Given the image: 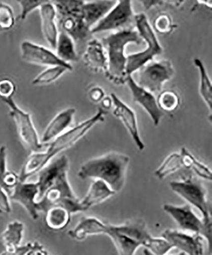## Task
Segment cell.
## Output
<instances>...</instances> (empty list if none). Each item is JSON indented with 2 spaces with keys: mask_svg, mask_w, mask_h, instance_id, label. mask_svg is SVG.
I'll return each instance as SVG.
<instances>
[{
  "mask_svg": "<svg viewBox=\"0 0 212 255\" xmlns=\"http://www.w3.org/2000/svg\"><path fill=\"white\" fill-rule=\"evenodd\" d=\"M129 161V157L126 154L108 152L86 161L80 168L78 176L82 179L104 181L116 193L124 187Z\"/></svg>",
  "mask_w": 212,
  "mask_h": 255,
  "instance_id": "1",
  "label": "cell"
},
{
  "mask_svg": "<svg viewBox=\"0 0 212 255\" xmlns=\"http://www.w3.org/2000/svg\"><path fill=\"white\" fill-rule=\"evenodd\" d=\"M143 39L137 31L124 29L111 33L102 38L101 41L105 51L106 52V76L114 83H124L127 77L126 73L127 57L124 51L129 44L141 45Z\"/></svg>",
  "mask_w": 212,
  "mask_h": 255,
  "instance_id": "2",
  "label": "cell"
},
{
  "mask_svg": "<svg viewBox=\"0 0 212 255\" xmlns=\"http://www.w3.org/2000/svg\"><path fill=\"white\" fill-rule=\"evenodd\" d=\"M135 26L141 38L147 43V47L143 52L130 54L127 56V76H131L133 72L140 69L150 61H153L154 56L159 55L163 52V49L156 34L145 14L140 13L135 15Z\"/></svg>",
  "mask_w": 212,
  "mask_h": 255,
  "instance_id": "3",
  "label": "cell"
},
{
  "mask_svg": "<svg viewBox=\"0 0 212 255\" xmlns=\"http://www.w3.org/2000/svg\"><path fill=\"white\" fill-rule=\"evenodd\" d=\"M170 186L173 192L200 211L205 223L212 224L211 206L207 199V191L202 181L190 175L179 181L171 182Z\"/></svg>",
  "mask_w": 212,
  "mask_h": 255,
  "instance_id": "4",
  "label": "cell"
},
{
  "mask_svg": "<svg viewBox=\"0 0 212 255\" xmlns=\"http://www.w3.org/2000/svg\"><path fill=\"white\" fill-rule=\"evenodd\" d=\"M55 6L57 19L62 31L75 41L86 38L91 31L84 23L81 12L82 1H52Z\"/></svg>",
  "mask_w": 212,
  "mask_h": 255,
  "instance_id": "5",
  "label": "cell"
},
{
  "mask_svg": "<svg viewBox=\"0 0 212 255\" xmlns=\"http://www.w3.org/2000/svg\"><path fill=\"white\" fill-rule=\"evenodd\" d=\"M163 210L177 223L182 231L190 232L202 236L208 244L209 251L212 253V224H208L196 215L192 207L188 204L176 206L163 205Z\"/></svg>",
  "mask_w": 212,
  "mask_h": 255,
  "instance_id": "6",
  "label": "cell"
},
{
  "mask_svg": "<svg viewBox=\"0 0 212 255\" xmlns=\"http://www.w3.org/2000/svg\"><path fill=\"white\" fill-rule=\"evenodd\" d=\"M106 112L104 109L99 108L97 113L90 119L84 121L72 128L67 129L52 140L45 151H43L45 157L49 161H51L61 152L72 147L79 140H81L96 124L104 122L105 115Z\"/></svg>",
  "mask_w": 212,
  "mask_h": 255,
  "instance_id": "7",
  "label": "cell"
},
{
  "mask_svg": "<svg viewBox=\"0 0 212 255\" xmlns=\"http://www.w3.org/2000/svg\"><path fill=\"white\" fill-rule=\"evenodd\" d=\"M10 109V115L14 121L18 134L25 147L32 152L42 151L43 145L29 113L20 109L12 98L2 100Z\"/></svg>",
  "mask_w": 212,
  "mask_h": 255,
  "instance_id": "8",
  "label": "cell"
},
{
  "mask_svg": "<svg viewBox=\"0 0 212 255\" xmlns=\"http://www.w3.org/2000/svg\"><path fill=\"white\" fill-rule=\"evenodd\" d=\"M174 68L169 60L150 61L139 69L138 86L152 94L160 93L165 82L174 75Z\"/></svg>",
  "mask_w": 212,
  "mask_h": 255,
  "instance_id": "9",
  "label": "cell"
},
{
  "mask_svg": "<svg viewBox=\"0 0 212 255\" xmlns=\"http://www.w3.org/2000/svg\"><path fill=\"white\" fill-rule=\"evenodd\" d=\"M135 26V15L129 0L117 1L112 9L94 28L91 29V33L100 32L124 29H133Z\"/></svg>",
  "mask_w": 212,
  "mask_h": 255,
  "instance_id": "10",
  "label": "cell"
},
{
  "mask_svg": "<svg viewBox=\"0 0 212 255\" xmlns=\"http://www.w3.org/2000/svg\"><path fill=\"white\" fill-rule=\"evenodd\" d=\"M20 51L22 60L27 63L47 67L59 66L67 68L68 71L73 69L71 64L61 60L55 52L29 41H24L21 43Z\"/></svg>",
  "mask_w": 212,
  "mask_h": 255,
  "instance_id": "11",
  "label": "cell"
},
{
  "mask_svg": "<svg viewBox=\"0 0 212 255\" xmlns=\"http://www.w3.org/2000/svg\"><path fill=\"white\" fill-rule=\"evenodd\" d=\"M173 248H177L188 255H204V241L202 236L189 234L187 232L174 229H166L161 234Z\"/></svg>",
  "mask_w": 212,
  "mask_h": 255,
  "instance_id": "12",
  "label": "cell"
},
{
  "mask_svg": "<svg viewBox=\"0 0 212 255\" xmlns=\"http://www.w3.org/2000/svg\"><path fill=\"white\" fill-rule=\"evenodd\" d=\"M9 197L23 207L32 219L36 220L39 217V190L36 182H19L11 191Z\"/></svg>",
  "mask_w": 212,
  "mask_h": 255,
  "instance_id": "13",
  "label": "cell"
},
{
  "mask_svg": "<svg viewBox=\"0 0 212 255\" xmlns=\"http://www.w3.org/2000/svg\"><path fill=\"white\" fill-rule=\"evenodd\" d=\"M125 83L129 86L133 102L140 105L149 114L155 126H158L165 114L159 109L154 94L138 86L131 76H127Z\"/></svg>",
  "mask_w": 212,
  "mask_h": 255,
  "instance_id": "14",
  "label": "cell"
},
{
  "mask_svg": "<svg viewBox=\"0 0 212 255\" xmlns=\"http://www.w3.org/2000/svg\"><path fill=\"white\" fill-rule=\"evenodd\" d=\"M70 168V161L67 156H61L56 159H52L38 173L37 184L39 190V198L51 187L63 175L68 174Z\"/></svg>",
  "mask_w": 212,
  "mask_h": 255,
  "instance_id": "15",
  "label": "cell"
},
{
  "mask_svg": "<svg viewBox=\"0 0 212 255\" xmlns=\"http://www.w3.org/2000/svg\"><path fill=\"white\" fill-rule=\"evenodd\" d=\"M110 97L114 106L113 115L121 120L136 147L140 151H143L145 149V144L139 133L138 122L135 113L114 93H111Z\"/></svg>",
  "mask_w": 212,
  "mask_h": 255,
  "instance_id": "16",
  "label": "cell"
},
{
  "mask_svg": "<svg viewBox=\"0 0 212 255\" xmlns=\"http://www.w3.org/2000/svg\"><path fill=\"white\" fill-rule=\"evenodd\" d=\"M39 12L43 35L50 46L55 49L59 34L55 6L52 1H44Z\"/></svg>",
  "mask_w": 212,
  "mask_h": 255,
  "instance_id": "17",
  "label": "cell"
},
{
  "mask_svg": "<svg viewBox=\"0 0 212 255\" xmlns=\"http://www.w3.org/2000/svg\"><path fill=\"white\" fill-rule=\"evenodd\" d=\"M117 2L110 0L83 1L81 12L87 28L91 31V27L97 24L110 12Z\"/></svg>",
  "mask_w": 212,
  "mask_h": 255,
  "instance_id": "18",
  "label": "cell"
},
{
  "mask_svg": "<svg viewBox=\"0 0 212 255\" xmlns=\"http://www.w3.org/2000/svg\"><path fill=\"white\" fill-rule=\"evenodd\" d=\"M100 234L108 236L117 250L118 255H134L140 243L118 231L115 225L103 222Z\"/></svg>",
  "mask_w": 212,
  "mask_h": 255,
  "instance_id": "19",
  "label": "cell"
},
{
  "mask_svg": "<svg viewBox=\"0 0 212 255\" xmlns=\"http://www.w3.org/2000/svg\"><path fill=\"white\" fill-rule=\"evenodd\" d=\"M76 110L74 108L65 109L59 113L47 125L42 135L41 142L49 143L67 130L74 120Z\"/></svg>",
  "mask_w": 212,
  "mask_h": 255,
  "instance_id": "20",
  "label": "cell"
},
{
  "mask_svg": "<svg viewBox=\"0 0 212 255\" xmlns=\"http://www.w3.org/2000/svg\"><path fill=\"white\" fill-rule=\"evenodd\" d=\"M115 195V193L104 181L94 179L85 197L80 200V203L84 211H86L91 207L102 204Z\"/></svg>",
  "mask_w": 212,
  "mask_h": 255,
  "instance_id": "21",
  "label": "cell"
},
{
  "mask_svg": "<svg viewBox=\"0 0 212 255\" xmlns=\"http://www.w3.org/2000/svg\"><path fill=\"white\" fill-rule=\"evenodd\" d=\"M84 60L87 66L93 70L102 69L107 71V57L101 42L93 40L89 42Z\"/></svg>",
  "mask_w": 212,
  "mask_h": 255,
  "instance_id": "22",
  "label": "cell"
},
{
  "mask_svg": "<svg viewBox=\"0 0 212 255\" xmlns=\"http://www.w3.org/2000/svg\"><path fill=\"white\" fill-rule=\"evenodd\" d=\"M45 213V224L49 229L54 231L65 229L72 220V215L65 207L59 205L50 207Z\"/></svg>",
  "mask_w": 212,
  "mask_h": 255,
  "instance_id": "23",
  "label": "cell"
},
{
  "mask_svg": "<svg viewBox=\"0 0 212 255\" xmlns=\"http://www.w3.org/2000/svg\"><path fill=\"white\" fill-rule=\"evenodd\" d=\"M24 225L19 221L10 222L0 234V243L5 250H11L20 246L23 238Z\"/></svg>",
  "mask_w": 212,
  "mask_h": 255,
  "instance_id": "24",
  "label": "cell"
},
{
  "mask_svg": "<svg viewBox=\"0 0 212 255\" xmlns=\"http://www.w3.org/2000/svg\"><path fill=\"white\" fill-rule=\"evenodd\" d=\"M55 50L58 58L66 63L70 64L77 60L74 40L65 32H59Z\"/></svg>",
  "mask_w": 212,
  "mask_h": 255,
  "instance_id": "25",
  "label": "cell"
},
{
  "mask_svg": "<svg viewBox=\"0 0 212 255\" xmlns=\"http://www.w3.org/2000/svg\"><path fill=\"white\" fill-rule=\"evenodd\" d=\"M182 168L193 170L201 178L212 181V171L207 166L204 165L188 151L186 148L182 147L181 152Z\"/></svg>",
  "mask_w": 212,
  "mask_h": 255,
  "instance_id": "26",
  "label": "cell"
},
{
  "mask_svg": "<svg viewBox=\"0 0 212 255\" xmlns=\"http://www.w3.org/2000/svg\"><path fill=\"white\" fill-rule=\"evenodd\" d=\"M195 65L199 70L200 74V93L210 111L212 112V85L211 79L207 74L206 68L204 63L200 59L194 60Z\"/></svg>",
  "mask_w": 212,
  "mask_h": 255,
  "instance_id": "27",
  "label": "cell"
},
{
  "mask_svg": "<svg viewBox=\"0 0 212 255\" xmlns=\"http://www.w3.org/2000/svg\"><path fill=\"white\" fill-rule=\"evenodd\" d=\"M182 168L181 154L179 152H173L168 156L155 172V175L159 179H165V177L173 174Z\"/></svg>",
  "mask_w": 212,
  "mask_h": 255,
  "instance_id": "28",
  "label": "cell"
},
{
  "mask_svg": "<svg viewBox=\"0 0 212 255\" xmlns=\"http://www.w3.org/2000/svg\"><path fill=\"white\" fill-rule=\"evenodd\" d=\"M67 71H68L67 68L59 66L48 67L32 81V84L35 86H41L54 83Z\"/></svg>",
  "mask_w": 212,
  "mask_h": 255,
  "instance_id": "29",
  "label": "cell"
},
{
  "mask_svg": "<svg viewBox=\"0 0 212 255\" xmlns=\"http://www.w3.org/2000/svg\"><path fill=\"white\" fill-rule=\"evenodd\" d=\"M157 102L162 111L170 113L179 108L180 98L173 91H165L159 93Z\"/></svg>",
  "mask_w": 212,
  "mask_h": 255,
  "instance_id": "30",
  "label": "cell"
},
{
  "mask_svg": "<svg viewBox=\"0 0 212 255\" xmlns=\"http://www.w3.org/2000/svg\"><path fill=\"white\" fill-rule=\"evenodd\" d=\"M15 23L12 8L8 4L0 2V32L10 30Z\"/></svg>",
  "mask_w": 212,
  "mask_h": 255,
  "instance_id": "31",
  "label": "cell"
},
{
  "mask_svg": "<svg viewBox=\"0 0 212 255\" xmlns=\"http://www.w3.org/2000/svg\"><path fill=\"white\" fill-rule=\"evenodd\" d=\"M44 1H28V0H20L17 3L19 4L20 13L19 19L24 20L28 15L36 9H39Z\"/></svg>",
  "mask_w": 212,
  "mask_h": 255,
  "instance_id": "32",
  "label": "cell"
},
{
  "mask_svg": "<svg viewBox=\"0 0 212 255\" xmlns=\"http://www.w3.org/2000/svg\"><path fill=\"white\" fill-rule=\"evenodd\" d=\"M16 92L14 82L10 79L0 80V99H8L12 98Z\"/></svg>",
  "mask_w": 212,
  "mask_h": 255,
  "instance_id": "33",
  "label": "cell"
},
{
  "mask_svg": "<svg viewBox=\"0 0 212 255\" xmlns=\"http://www.w3.org/2000/svg\"><path fill=\"white\" fill-rule=\"evenodd\" d=\"M172 20L169 16L161 14L157 17L154 21L155 29L159 33H168L172 28Z\"/></svg>",
  "mask_w": 212,
  "mask_h": 255,
  "instance_id": "34",
  "label": "cell"
},
{
  "mask_svg": "<svg viewBox=\"0 0 212 255\" xmlns=\"http://www.w3.org/2000/svg\"><path fill=\"white\" fill-rule=\"evenodd\" d=\"M19 182V175L12 171H7L3 179L4 190L8 193V196Z\"/></svg>",
  "mask_w": 212,
  "mask_h": 255,
  "instance_id": "35",
  "label": "cell"
},
{
  "mask_svg": "<svg viewBox=\"0 0 212 255\" xmlns=\"http://www.w3.org/2000/svg\"><path fill=\"white\" fill-rule=\"evenodd\" d=\"M7 151L5 145L0 147V187L4 189L3 179L4 175L7 172Z\"/></svg>",
  "mask_w": 212,
  "mask_h": 255,
  "instance_id": "36",
  "label": "cell"
},
{
  "mask_svg": "<svg viewBox=\"0 0 212 255\" xmlns=\"http://www.w3.org/2000/svg\"><path fill=\"white\" fill-rule=\"evenodd\" d=\"M34 243H28L27 245L19 246L11 250H5L0 255H30L33 251Z\"/></svg>",
  "mask_w": 212,
  "mask_h": 255,
  "instance_id": "37",
  "label": "cell"
},
{
  "mask_svg": "<svg viewBox=\"0 0 212 255\" xmlns=\"http://www.w3.org/2000/svg\"><path fill=\"white\" fill-rule=\"evenodd\" d=\"M10 200L8 193L0 187V215H8L12 212Z\"/></svg>",
  "mask_w": 212,
  "mask_h": 255,
  "instance_id": "38",
  "label": "cell"
},
{
  "mask_svg": "<svg viewBox=\"0 0 212 255\" xmlns=\"http://www.w3.org/2000/svg\"><path fill=\"white\" fill-rule=\"evenodd\" d=\"M89 96H90V99L94 102L102 101L105 97L104 90L100 87L93 88L89 93Z\"/></svg>",
  "mask_w": 212,
  "mask_h": 255,
  "instance_id": "39",
  "label": "cell"
},
{
  "mask_svg": "<svg viewBox=\"0 0 212 255\" xmlns=\"http://www.w3.org/2000/svg\"><path fill=\"white\" fill-rule=\"evenodd\" d=\"M30 255H51L38 242H34V247Z\"/></svg>",
  "mask_w": 212,
  "mask_h": 255,
  "instance_id": "40",
  "label": "cell"
},
{
  "mask_svg": "<svg viewBox=\"0 0 212 255\" xmlns=\"http://www.w3.org/2000/svg\"><path fill=\"white\" fill-rule=\"evenodd\" d=\"M101 102L102 109H104V110L105 109H110L113 106L112 100L110 97H104Z\"/></svg>",
  "mask_w": 212,
  "mask_h": 255,
  "instance_id": "41",
  "label": "cell"
},
{
  "mask_svg": "<svg viewBox=\"0 0 212 255\" xmlns=\"http://www.w3.org/2000/svg\"><path fill=\"white\" fill-rule=\"evenodd\" d=\"M143 255H156L152 254V252H150L149 250L146 249L145 248L144 250H143ZM176 255H186L183 252L180 253L179 254H177Z\"/></svg>",
  "mask_w": 212,
  "mask_h": 255,
  "instance_id": "42",
  "label": "cell"
}]
</instances>
